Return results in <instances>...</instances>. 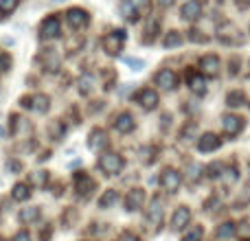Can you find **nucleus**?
Masks as SVG:
<instances>
[{"label":"nucleus","instance_id":"obj_1","mask_svg":"<svg viewBox=\"0 0 250 241\" xmlns=\"http://www.w3.org/2000/svg\"><path fill=\"white\" fill-rule=\"evenodd\" d=\"M151 9V0H123L121 13L129 22H136L141 16H147Z\"/></svg>","mask_w":250,"mask_h":241},{"label":"nucleus","instance_id":"obj_2","mask_svg":"<svg viewBox=\"0 0 250 241\" xmlns=\"http://www.w3.org/2000/svg\"><path fill=\"white\" fill-rule=\"evenodd\" d=\"M125 40H127V35H125V31H121V29H114V31H110V33L104 38V48H105V53H108L110 57H117L119 53L123 51V44H125Z\"/></svg>","mask_w":250,"mask_h":241},{"label":"nucleus","instance_id":"obj_3","mask_svg":"<svg viewBox=\"0 0 250 241\" xmlns=\"http://www.w3.org/2000/svg\"><path fill=\"white\" fill-rule=\"evenodd\" d=\"M99 169L105 173V176H117V173L123 169V158L119 154H114V151H105V154L99 158Z\"/></svg>","mask_w":250,"mask_h":241},{"label":"nucleus","instance_id":"obj_4","mask_svg":"<svg viewBox=\"0 0 250 241\" xmlns=\"http://www.w3.org/2000/svg\"><path fill=\"white\" fill-rule=\"evenodd\" d=\"M60 18L57 16H48L44 18V22L40 24V40L42 42H48V40H55L60 38Z\"/></svg>","mask_w":250,"mask_h":241},{"label":"nucleus","instance_id":"obj_5","mask_svg":"<svg viewBox=\"0 0 250 241\" xmlns=\"http://www.w3.org/2000/svg\"><path fill=\"white\" fill-rule=\"evenodd\" d=\"M66 20H68L70 29H83V26H88V22H90V16H88V11H83V9L79 7H73L66 11Z\"/></svg>","mask_w":250,"mask_h":241},{"label":"nucleus","instance_id":"obj_6","mask_svg":"<svg viewBox=\"0 0 250 241\" xmlns=\"http://www.w3.org/2000/svg\"><path fill=\"white\" fill-rule=\"evenodd\" d=\"M136 103L143 110H154L158 105V92L151 90V88H143V90L136 92Z\"/></svg>","mask_w":250,"mask_h":241},{"label":"nucleus","instance_id":"obj_7","mask_svg":"<svg viewBox=\"0 0 250 241\" xmlns=\"http://www.w3.org/2000/svg\"><path fill=\"white\" fill-rule=\"evenodd\" d=\"M154 81L158 83L163 90H173V88L178 86V75L173 73L171 68H163V70H158V73H156Z\"/></svg>","mask_w":250,"mask_h":241},{"label":"nucleus","instance_id":"obj_8","mask_svg":"<svg viewBox=\"0 0 250 241\" xmlns=\"http://www.w3.org/2000/svg\"><path fill=\"white\" fill-rule=\"evenodd\" d=\"M160 186H163L167 193H176L178 186H180V173L176 169H165L163 176H160Z\"/></svg>","mask_w":250,"mask_h":241},{"label":"nucleus","instance_id":"obj_9","mask_svg":"<svg viewBox=\"0 0 250 241\" xmlns=\"http://www.w3.org/2000/svg\"><path fill=\"white\" fill-rule=\"evenodd\" d=\"M143 204H145V191L143 189H132L127 195H125V208H127L129 213L143 208Z\"/></svg>","mask_w":250,"mask_h":241},{"label":"nucleus","instance_id":"obj_10","mask_svg":"<svg viewBox=\"0 0 250 241\" xmlns=\"http://www.w3.org/2000/svg\"><path fill=\"white\" fill-rule=\"evenodd\" d=\"M220 147H222V138L215 136L213 132H208V134H204L202 138H198V149L202 151V154L215 151V149H220Z\"/></svg>","mask_w":250,"mask_h":241},{"label":"nucleus","instance_id":"obj_11","mask_svg":"<svg viewBox=\"0 0 250 241\" xmlns=\"http://www.w3.org/2000/svg\"><path fill=\"white\" fill-rule=\"evenodd\" d=\"M92 189H95V182L90 180V176H86V173H75V191H77L82 198L90 195Z\"/></svg>","mask_w":250,"mask_h":241},{"label":"nucleus","instance_id":"obj_12","mask_svg":"<svg viewBox=\"0 0 250 241\" xmlns=\"http://www.w3.org/2000/svg\"><path fill=\"white\" fill-rule=\"evenodd\" d=\"M222 127H224V132L229 134V136H237V134L244 129V119L233 117V114H226V117L222 119Z\"/></svg>","mask_w":250,"mask_h":241},{"label":"nucleus","instance_id":"obj_13","mask_svg":"<svg viewBox=\"0 0 250 241\" xmlns=\"http://www.w3.org/2000/svg\"><path fill=\"white\" fill-rule=\"evenodd\" d=\"M191 221V211L189 206H178L176 211H173V217H171V226L176 230H182L187 224Z\"/></svg>","mask_w":250,"mask_h":241},{"label":"nucleus","instance_id":"obj_14","mask_svg":"<svg viewBox=\"0 0 250 241\" xmlns=\"http://www.w3.org/2000/svg\"><path fill=\"white\" fill-rule=\"evenodd\" d=\"M147 220H149L151 226H160V221H163V202H160V198L151 200L149 208H147Z\"/></svg>","mask_w":250,"mask_h":241},{"label":"nucleus","instance_id":"obj_15","mask_svg":"<svg viewBox=\"0 0 250 241\" xmlns=\"http://www.w3.org/2000/svg\"><path fill=\"white\" fill-rule=\"evenodd\" d=\"M105 142H108V134H105V129H101V127H95L90 132V136H88V147H90L92 151H99Z\"/></svg>","mask_w":250,"mask_h":241},{"label":"nucleus","instance_id":"obj_16","mask_svg":"<svg viewBox=\"0 0 250 241\" xmlns=\"http://www.w3.org/2000/svg\"><path fill=\"white\" fill-rule=\"evenodd\" d=\"M200 13H202V0H189L182 7V18L185 20H198Z\"/></svg>","mask_w":250,"mask_h":241},{"label":"nucleus","instance_id":"obj_17","mask_svg":"<svg viewBox=\"0 0 250 241\" xmlns=\"http://www.w3.org/2000/svg\"><path fill=\"white\" fill-rule=\"evenodd\" d=\"M200 70H202L204 75H217V70H220V60H217L215 55H204L202 60H200Z\"/></svg>","mask_w":250,"mask_h":241},{"label":"nucleus","instance_id":"obj_18","mask_svg":"<svg viewBox=\"0 0 250 241\" xmlns=\"http://www.w3.org/2000/svg\"><path fill=\"white\" fill-rule=\"evenodd\" d=\"M114 127L119 129L121 134H129V132H134V119H132V114H127V112H121L117 117V123H114Z\"/></svg>","mask_w":250,"mask_h":241},{"label":"nucleus","instance_id":"obj_19","mask_svg":"<svg viewBox=\"0 0 250 241\" xmlns=\"http://www.w3.org/2000/svg\"><path fill=\"white\" fill-rule=\"evenodd\" d=\"M40 61L44 64L46 70H57V66H60V57H57L55 51H51V48H46V51L40 55Z\"/></svg>","mask_w":250,"mask_h":241},{"label":"nucleus","instance_id":"obj_20","mask_svg":"<svg viewBox=\"0 0 250 241\" xmlns=\"http://www.w3.org/2000/svg\"><path fill=\"white\" fill-rule=\"evenodd\" d=\"M38 217H40V208L29 206V208H22L20 215H18V220H20L22 224H31V221H38Z\"/></svg>","mask_w":250,"mask_h":241},{"label":"nucleus","instance_id":"obj_21","mask_svg":"<svg viewBox=\"0 0 250 241\" xmlns=\"http://www.w3.org/2000/svg\"><path fill=\"white\" fill-rule=\"evenodd\" d=\"M31 108H33L38 114H46L48 108H51V103H48V97L46 95H35L33 97V105H31Z\"/></svg>","mask_w":250,"mask_h":241},{"label":"nucleus","instance_id":"obj_22","mask_svg":"<svg viewBox=\"0 0 250 241\" xmlns=\"http://www.w3.org/2000/svg\"><path fill=\"white\" fill-rule=\"evenodd\" d=\"M189 86H191V90L198 92V95H204V92H207V81H204L202 75H191Z\"/></svg>","mask_w":250,"mask_h":241},{"label":"nucleus","instance_id":"obj_23","mask_svg":"<svg viewBox=\"0 0 250 241\" xmlns=\"http://www.w3.org/2000/svg\"><path fill=\"white\" fill-rule=\"evenodd\" d=\"M226 103H229V108H239V105L246 103V95L242 90H233L226 97Z\"/></svg>","mask_w":250,"mask_h":241},{"label":"nucleus","instance_id":"obj_24","mask_svg":"<svg viewBox=\"0 0 250 241\" xmlns=\"http://www.w3.org/2000/svg\"><path fill=\"white\" fill-rule=\"evenodd\" d=\"M117 202H119L117 191H105V193L101 195V200H99V208H110V206H114Z\"/></svg>","mask_w":250,"mask_h":241},{"label":"nucleus","instance_id":"obj_25","mask_svg":"<svg viewBox=\"0 0 250 241\" xmlns=\"http://www.w3.org/2000/svg\"><path fill=\"white\" fill-rule=\"evenodd\" d=\"M31 198V191H29V186L26 184H16L13 186V200H18V202H24V200H29Z\"/></svg>","mask_w":250,"mask_h":241},{"label":"nucleus","instance_id":"obj_26","mask_svg":"<svg viewBox=\"0 0 250 241\" xmlns=\"http://www.w3.org/2000/svg\"><path fill=\"white\" fill-rule=\"evenodd\" d=\"M180 42H182L180 33H178V31H169V33L165 35V40H163V46H165V48H171V46H180Z\"/></svg>","mask_w":250,"mask_h":241},{"label":"nucleus","instance_id":"obj_27","mask_svg":"<svg viewBox=\"0 0 250 241\" xmlns=\"http://www.w3.org/2000/svg\"><path fill=\"white\" fill-rule=\"evenodd\" d=\"M160 29V22L158 20H149V24H147V35L143 38V42L145 44H151L154 42V38H156V31Z\"/></svg>","mask_w":250,"mask_h":241},{"label":"nucleus","instance_id":"obj_28","mask_svg":"<svg viewBox=\"0 0 250 241\" xmlns=\"http://www.w3.org/2000/svg\"><path fill=\"white\" fill-rule=\"evenodd\" d=\"M202 237H204V228L202 226H195V228H191L189 233L182 237V241H202Z\"/></svg>","mask_w":250,"mask_h":241},{"label":"nucleus","instance_id":"obj_29","mask_svg":"<svg viewBox=\"0 0 250 241\" xmlns=\"http://www.w3.org/2000/svg\"><path fill=\"white\" fill-rule=\"evenodd\" d=\"M235 235V226L230 224V221H226V224H222L220 228H217V237L220 239H229Z\"/></svg>","mask_w":250,"mask_h":241},{"label":"nucleus","instance_id":"obj_30","mask_svg":"<svg viewBox=\"0 0 250 241\" xmlns=\"http://www.w3.org/2000/svg\"><path fill=\"white\" fill-rule=\"evenodd\" d=\"M79 92H82V95H90L92 92V77L90 75H83V77L79 79Z\"/></svg>","mask_w":250,"mask_h":241},{"label":"nucleus","instance_id":"obj_31","mask_svg":"<svg viewBox=\"0 0 250 241\" xmlns=\"http://www.w3.org/2000/svg\"><path fill=\"white\" fill-rule=\"evenodd\" d=\"M46 171H35L33 176H31V182H33V184H38V186H44L46 184Z\"/></svg>","mask_w":250,"mask_h":241},{"label":"nucleus","instance_id":"obj_32","mask_svg":"<svg viewBox=\"0 0 250 241\" xmlns=\"http://www.w3.org/2000/svg\"><path fill=\"white\" fill-rule=\"evenodd\" d=\"M18 7V0H0V11L2 13H11Z\"/></svg>","mask_w":250,"mask_h":241},{"label":"nucleus","instance_id":"obj_33","mask_svg":"<svg viewBox=\"0 0 250 241\" xmlns=\"http://www.w3.org/2000/svg\"><path fill=\"white\" fill-rule=\"evenodd\" d=\"M207 171H208V178H220L222 164H220V162H213V164H208V167H207Z\"/></svg>","mask_w":250,"mask_h":241},{"label":"nucleus","instance_id":"obj_34","mask_svg":"<svg viewBox=\"0 0 250 241\" xmlns=\"http://www.w3.org/2000/svg\"><path fill=\"white\" fill-rule=\"evenodd\" d=\"M195 129H198V127H195V123H189V125H187V127L182 129V141H191V134H193Z\"/></svg>","mask_w":250,"mask_h":241},{"label":"nucleus","instance_id":"obj_35","mask_svg":"<svg viewBox=\"0 0 250 241\" xmlns=\"http://www.w3.org/2000/svg\"><path fill=\"white\" fill-rule=\"evenodd\" d=\"M48 132H51L55 138H62V134H64V127H62V123H53L51 127H48Z\"/></svg>","mask_w":250,"mask_h":241},{"label":"nucleus","instance_id":"obj_36","mask_svg":"<svg viewBox=\"0 0 250 241\" xmlns=\"http://www.w3.org/2000/svg\"><path fill=\"white\" fill-rule=\"evenodd\" d=\"M237 233H239V237L242 239H246V237H250V224H239V228H237Z\"/></svg>","mask_w":250,"mask_h":241},{"label":"nucleus","instance_id":"obj_37","mask_svg":"<svg viewBox=\"0 0 250 241\" xmlns=\"http://www.w3.org/2000/svg\"><path fill=\"white\" fill-rule=\"evenodd\" d=\"M125 64H129V66H132V70H141L143 66H145V64H143V61L134 60V57H125Z\"/></svg>","mask_w":250,"mask_h":241},{"label":"nucleus","instance_id":"obj_38","mask_svg":"<svg viewBox=\"0 0 250 241\" xmlns=\"http://www.w3.org/2000/svg\"><path fill=\"white\" fill-rule=\"evenodd\" d=\"M13 241H31V237H29V233H26V230H20V233H16Z\"/></svg>","mask_w":250,"mask_h":241},{"label":"nucleus","instance_id":"obj_39","mask_svg":"<svg viewBox=\"0 0 250 241\" xmlns=\"http://www.w3.org/2000/svg\"><path fill=\"white\" fill-rule=\"evenodd\" d=\"M189 40H191V42H207V38H200V35H198V31H191Z\"/></svg>","mask_w":250,"mask_h":241},{"label":"nucleus","instance_id":"obj_40","mask_svg":"<svg viewBox=\"0 0 250 241\" xmlns=\"http://www.w3.org/2000/svg\"><path fill=\"white\" fill-rule=\"evenodd\" d=\"M119 241H141V239H138L136 235H132V233H125V235H123V237L119 239Z\"/></svg>","mask_w":250,"mask_h":241},{"label":"nucleus","instance_id":"obj_41","mask_svg":"<svg viewBox=\"0 0 250 241\" xmlns=\"http://www.w3.org/2000/svg\"><path fill=\"white\" fill-rule=\"evenodd\" d=\"M9 169H11V171H18V169H22V164L20 162H9Z\"/></svg>","mask_w":250,"mask_h":241},{"label":"nucleus","instance_id":"obj_42","mask_svg":"<svg viewBox=\"0 0 250 241\" xmlns=\"http://www.w3.org/2000/svg\"><path fill=\"white\" fill-rule=\"evenodd\" d=\"M158 4H160V7H171L173 0H158Z\"/></svg>","mask_w":250,"mask_h":241},{"label":"nucleus","instance_id":"obj_43","mask_svg":"<svg viewBox=\"0 0 250 241\" xmlns=\"http://www.w3.org/2000/svg\"><path fill=\"white\" fill-rule=\"evenodd\" d=\"M239 4H250V0H237Z\"/></svg>","mask_w":250,"mask_h":241}]
</instances>
